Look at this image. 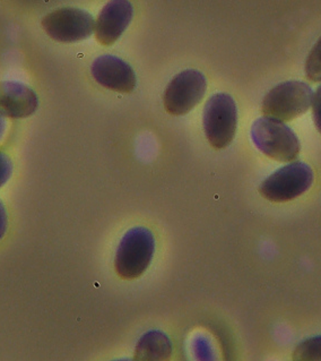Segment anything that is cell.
<instances>
[{"mask_svg":"<svg viewBox=\"0 0 321 361\" xmlns=\"http://www.w3.org/2000/svg\"><path fill=\"white\" fill-rule=\"evenodd\" d=\"M154 252L155 239L151 230L144 227L130 229L115 252V272L124 280L139 278L152 263Z\"/></svg>","mask_w":321,"mask_h":361,"instance_id":"6da1fadb","label":"cell"},{"mask_svg":"<svg viewBox=\"0 0 321 361\" xmlns=\"http://www.w3.org/2000/svg\"><path fill=\"white\" fill-rule=\"evenodd\" d=\"M251 138L260 152L279 162L296 160L301 149L296 133L274 118L257 119L251 127Z\"/></svg>","mask_w":321,"mask_h":361,"instance_id":"7a4b0ae2","label":"cell"},{"mask_svg":"<svg viewBox=\"0 0 321 361\" xmlns=\"http://www.w3.org/2000/svg\"><path fill=\"white\" fill-rule=\"evenodd\" d=\"M313 90L308 84L290 80L278 84L267 93L261 104V111L265 117L290 121L304 115L313 104Z\"/></svg>","mask_w":321,"mask_h":361,"instance_id":"3957f363","label":"cell"},{"mask_svg":"<svg viewBox=\"0 0 321 361\" xmlns=\"http://www.w3.org/2000/svg\"><path fill=\"white\" fill-rule=\"evenodd\" d=\"M203 123L207 141L214 149L229 147L238 126V109L232 97L227 93L213 95L205 106Z\"/></svg>","mask_w":321,"mask_h":361,"instance_id":"277c9868","label":"cell"},{"mask_svg":"<svg viewBox=\"0 0 321 361\" xmlns=\"http://www.w3.org/2000/svg\"><path fill=\"white\" fill-rule=\"evenodd\" d=\"M313 169L304 162H292L274 172L259 187L267 201L284 203L301 196L313 186Z\"/></svg>","mask_w":321,"mask_h":361,"instance_id":"5b68a950","label":"cell"},{"mask_svg":"<svg viewBox=\"0 0 321 361\" xmlns=\"http://www.w3.org/2000/svg\"><path fill=\"white\" fill-rule=\"evenodd\" d=\"M204 74L188 69L173 78L164 92V108L170 115L184 116L197 106L206 93Z\"/></svg>","mask_w":321,"mask_h":361,"instance_id":"8992f818","label":"cell"},{"mask_svg":"<svg viewBox=\"0 0 321 361\" xmlns=\"http://www.w3.org/2000/svg\"><path fill=\"white\" fill-rule=\"evenodd\" d=\"M42 27L58 42L83 41L92 35L95 20L89 13L78 8H61L44 16Z\"/></svg>","mask_w":321,"mask_h":361,"instance_id":"52a82bcc","label":"cell"},{"mask_svg":"<svg viewBox=\"0 0 321 361\" xmlns=\"http://www.w3.org/2000/svg\"><path fill=\"white\" fill-rule=\"evenodd\" d=\"M94 80L106 89L118 93H130L136 89L137 78L130 63L111 55L96 58L92 65Z\"/></svg>","mask_w":321,"mask_h":361,"instance_id":"ba28073f","label":"cell"},{"mask_svg":"<svg viewBox=\"0 0 321 361\" xmlns=\"http://www.w3.org/2000/svg\"><path fill=\"white\" fill-rule=\"evenodd\" d=\"M134 8L130 0H110L95 22V37L102 46H112L130 26Z\"/></svg>","mask_w":321,"mask_h":361,"instance_id":"9c48e42d","label":"cell"},{"mask_svg":"<svg viewBox=\"0 0 321 361\" xmlns=\"http://www.w3.org/2000/svg\"><path fill=\"white\" fill-rule=\"evenodd\" d=\"M39 99L29 86L18 82H0V115L22 119L33 115Z\"/></svg>","mask_w":321,"mask_h":361,"instance_id":"30bf717a","label":"cell"},{"mask_svg":"<svg viewBox=\"0 0 321 361\" xmlns=\"http://www.w3.org/2000/svg\"><path fill=\"white\" fill-rule=\"evenodd\" d=\"M172 343L164 333L152 331L141 336L135 349V360L158 361L170 358Z\"/></svg>","mask_w":321,"mask_h":361,"instance_id":"8fae6325","label":"cell"},{"mask_svg":"<svg viewBox=\"0 0 321 361\" xmlns=\"http://www.w3.org/2000/svg\"><path fill=\"white\" fill-rule=\"evenodd\" d=\"M293 359L301 361L321 360V336L308 338L298 344L293 353Z\"/></svg>","mask_w":321,"mask_h":361,"instance_id":"7c38bea8","label":"cell"},{"mask_svg":"<svg viewBox=\"0 0 321 361\" xmlns=\"http://www.w3.org/2000/svg\"><path fill=\"white\" fill-rule=\"evenodd\" d=\"M306 75L313 82H321V37L308 56L306 61Z\"/></svg>","mask_w":321,"mask_h":361,"instance_id":"4fadbf2b","label":"cell"},{"mask_svg":"<svg viewBox=\"0 0 321 361\" xmlns=\"http://www.w3.org/2000/svg\"><path fill=\"white\" fill-rule=\"evenodd\" d=\"M13 164L11 159L4 153H0V187H3L12 177Z\"/></svg>","mask_w":321,"mask_h":361,"instance_id":"5bb4252c","label":"cell"},{"mask_svg":"<svg viewBox=\"0 0 321 361\" xmlns=\"http://www.w3.org/2000/svg\"><path fill=\"white\" fill-rule=\"evenodd\" d=\"M313 118L315 127L321 134V85L313 94Z\"/></svg>","mask_w":321,"mask_h":361,"instance_id":"9a60e30c","label":"cell"},{"mask_svg":"<svg viewBox=\"0 0 321 361\" xmlns=\"http://www.w3.org/2000/svg\"><path fill=\"white\" fill-rule=\"evenodd\" d=\"M7 229L6 209L4 207L3 202L0 201V239L3 238Z\"/></svg>","mask_w":321,"mask_h":361,"instance_id":"2e32d148","label":"cell"},{"mask_svg":"<svg viewBox=\"0 0 321 361\" xmlns=\"http://www.w3.org/2000/svg\"><path fill=\"white\" fill-rule=\"evenodd\" d=\"M5 127H6L5 119H4L3 116L0 115V138L3 137L4 132H5Z\"/></svg>","mask_w":321,"mask_h":361,"instance_id":"e0dca14e","label":"cell"}]
</instances>
